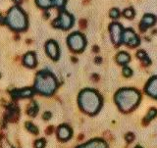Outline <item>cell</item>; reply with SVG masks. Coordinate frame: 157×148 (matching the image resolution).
<instances>
[{
    "mask_svg": "<svg viewBox=\"0 0 157 148\" xmlns=\"http://www.w3.org/2000/svg\"><path fill=\"white\" fill-rule=\"evenodd\" d=\"M78 106L87 115H95L99 112L102 105V98L94 89H83L78 94Z\"/></svg>",
    "mask_w": 157,
    "mask_h": 148,
    "instance_id": "1",
    "label": "cell"
},
{
    "mask_svg": "<svg viewBox=\"0 0 157 148\" xmlns=\"http://www.w3.org/2000/svg\"><path fill=\"white\" fill-rule=\"evenodd\" d=\"M114 100L122 112L129 113L139 105L140 93L135 88H122L116 92Z\"/></svg>",
    "mask_w": 157,
    "mask_h": 148,
    "instance_id": "2",
    "label": "cell"
},
{
    "mask_svg": "<svg viewBox=\"0 0 157 148\" xmlns=\"http://www.w3.org/2000/svg\"><path fill=\"white\" fill-rule=\"evenodd\" d=\"M57 88V81L50 72L43 70L37 73L34 82V89L38 93L49 96Z\"/></svg>",
    "mask_w": 157,
    "mask_h": 148,
    "instance_id": "3",
    "label": "cell"
},
{
    "mask_svg": "<svg viewBox=\"0 0 157 148\" xmlns=\"http://www.w3.org/2000/svg\"><path fill=\"white\" fill-rule=\"evenodd\" d=\"M6 24L12 29L16 32L25 31L28 27L27 16L21 8L14 6L9 10V13L6 18Z\"/></svg>",
    "mask_w": 157,
    "mask_h": 148,
    "instance_id": "4",
    "label": "cell"
},
{
    "mask_svg": "<svg viewBox=\"0 0 157 148\" xmlns=\"http://www.w3.org/2000/svg\"><path fill=\"white\" fill-rule=\"evenodd\" d=\"M67 42H68V46L71 49L73 52H77L80 53L82 52L86 47V38L82 36L81 32H73L72 34L69 36L67 38Z\"/></svg>",
    "mask_w": 157,
    "mask_h": 148,
    "instance_id": "5",
    "label": "cell"
},
{
    "mask_svg": "<svg viewBox=\"0 0 157 148\" xmlns=\"http://www.w3.org/2000/svg\"><path fill=\"white\" fill-rule=\"evenodd\" d=\"M53 27L62 29H69L74 25V18L66 11H61L57 19L52 23Z\"/></svg>",
    "mask_w": 157,
    "mask_h": 148,
    "instance_id": "6",
    "label": "cell"
},
{
    "mask_svg": "<svg viewBox=\"0 0 157 148\" xmlns=\"http://www.w3.org/2000/svg\"><path fill=\"white\" fill-rule=\"evenodd\" d=\"M109 32L111 34L112 42L117 46L122 44V38H123L124 29H123L121 25L119 23H112L109 26Z\"/></svg>",
    "mask_w": 157,
    "mask_h": 148,
    "instance_id": "7",
    "label": "cell"
},
{
    "mask_svg": "<svg viewBox=\"0 0 157 148\" xmlns=\"http://www.w3.org/2000/svg\"><path fill=\"white\" fill-rule=\"evenodd\" d=\"M140 38L136 36V32L132 31V28H127L124 29L123 32V38H122V43H125L126 45L130 47H136L140 45Z\"/></svg>",
    "mask_w": 157,
    "mask_h": 148,
    "instance_id": "8",
    "label": "cell"
},
{
    "mask_svg": "<svg viewBox=\"0 0 157 148\" xmlns=\"http://www.w3.org/2000/svg\"><path fill=\"white\" fill-rule=\"evenodd\" d=\"M45 50L47 55L53 60H57L59 58V47L55 40H49L45 44Z\"/></svg>",
    "mask_w": 157,
    "mask_h": 148,
    "instance_id": "9",
    "label": "cell"
},
{
    "mask_svg": "<svg viewBox=\"0 0 157 148\" xmlns=\"http://www.w3.org/2000/svg\"><path fill=\"white\" fill-rule=\"evenodd\" d=\"M34 94V90L31 87L22 88V89H14L11 92V95L14 99H20V98H29Z\"/></svg>",
    "mask_w": 157,
    "mask_h": 148,
    "instance_id": "10",
    "label": "cell"
},
{
    "mask_svg": "<svg viewBox=\"0 0 157 148\" xmlns=\"http://www.w3.org/2000/svg\"><path fill=\"white\" fill-rule=\"evenodd\" d=\"M73 131L71 127L67 125H61L57 129V136L61 141H67L71 139Z\"/></svg>",
    "mask_w": 157,
    "mask_h": 148,
    "instance_id": "11",
    "label": "cell"
},
{
    "mask_svg": "<svg viewBox=\"0 0 157 148\" xmlns=\"http://www.w3.org/2000/svg\"><path fill=\"white\" fill-rule=\"evenodd\" d=\"M145 93L157 99V77L151 78L145 85Z\"/></svg>",
    "mask_w": 157,
    "mask_h": 148,
    "instance_id": "12",
    "label": "cell"
},
{
    "mask_svg": "<svg viewBox=\"0 0 157 148\" xmlns=\"http://www.w3.org/2000/svg\"><path fill=\"white\" fill-rule=\"evenodd\" d=\"M156 23V17L151 14H146L142 18L141 22L140 24V28L141 32H145L147 28L152 27Z\"/></svg>",
    "mask_w": 157,
    "mask_h": 148,
    "instance_id": "13",
    "label": "cell"
},
{
    "mask_svg": "<svg viewBox=\"0 0 157 148\" xmlns=\"http://www.w3.org/2000/svg\"><path fill=\"white\" fill-rule=\"evenodd\" d=\"M77 148H108V145L104 140L96 139L78 146Z\"/></svg>",
    "mask_w": 157,
    "mask_h": 148,
    "instance_id": "14",
    "label": "cell"
},
{
    "mask_svg": "<svg viewBox=\"0 0 157 148\" xmlns=\"http://www.w3.org/2000/svg\"><path fill=\"white\" fill-rule=\"evenodd\" d=\"M23 64L28 68H34L36 66V58L33 52H28L23 57Z\"/></svg>",
    "mask_w": 157,
    "mask_h": 148,
    "instance_id": "15",
    "label": "cell"
},
{
    "mask_svg": "<svg viewBox=\"0 0 157 148\" xmlns=\"http://www.w3.org/2000/svg\"><path fill=\"white\" fill-rule=\"evenodd\" d=\"M130 60H131L130 54H128L125 51H121L116 55V61H117L118 64H119V65L125 66L130 62Z\"/></svg>",
    "mask_w": 157,
    "mask_h": 148,
    "instance_id": "16",
    "label": "cell"
},
{
    "mask_svg": "<svg viewBox=\"0 0 157 148\" xmlns=\"http://www.w3.org/2000/svg\"><path fill=\"white\" fill-rule=\"evenodd\" d=\"M136 57L140 59V60L142 61V63L144 64V65L148 66L150 65V59L148 58V56H147V54L144 51V50H139L136 52Z\"/></svg>",
    "mask_w": 157,
    "mask_h": 148,
    "instance_id": "17",
    "label": "cell"
},
{
    "mask_svg": "<svg viewBox=\"0 0 157 148\" xmlns=\"http://www.w3.org/2000/svg\"><path fill=\"white\" fill-rule=\"evenodd\" d=\"M37 112H38V106L36 104V102L33 101L28 108V114L31 117H36Z\"/></svg>",
    "mask_w": 157,
    "mask_h": 148,
    "instance_id": "18",
    "label": "cell"
},
{
    "mask_svg": "<svg viewBox=\"0 0 157 148\" xmlns=\"http://www.w3.org/2000/svg\"><path fill=\"white\" fill-rule=\"evenodd\" d=\"M156 116H157V110L155 108H151V109L147 112V114L144 118V123L145 124H148V123L153 120Z\"/></svg>",
    "mask_w": 157,
    "mask_h": 148,
    "instance_id": "19",
    "label": "cell"
},
{
    "mask_svg": "<svg viewBox=\"0 0 157 148\" xmlns=\"http://www.w3.org/2000/svg\"><path fill=\"white\" fill-rule=\"evenodd\" d=\"M36 3L42 9H48L52 6V0H36Z\"/></svg>",
    "mask_w": 157,
    "mask_h": 148,
    "instance_id": "20",
    "label": "cell"
},
{
    "mask_svg": "<svg viewBox=\"0 0 157 148\" xmlns=\"http://www.w3.org/2000/svg\"><path fill=\"white\" fill-rule=\"evenodd\" d=\"M135 10L132 8H127L123 11V16L127 19H132L135 17Z\"/></svg>",
    "mask_w": 157,
    "mask_h": 148,
    "instance_id": "21",
    "label": "cell"
},
{
    "mask_svg": "<svg viewBox=\"0 0 157 148\" xmlns=\"http://www.w3.org/2000/svg\"><path fill=\"white\" fill-rule=\"evenodd\" d=\"M26 127H27V130L29 132H32V134H33V135H37L38 134V129L31 122H27L26 123Z\"/></svg>",
    "mask_w": 157,
    "mask_h": 148,
    "instance_id": "22",
    "label": "cell"
},
{
    "mask_svg": "<svg viewBox=\"0 0 157 148\" xmlns=\"http://www.w3.org/2000/svg\"><path fill=\"white\" fill-rule=\"evenodd\" d=\"M67 2V0H52V6L59 8V9H62L65 4Z\"/></svg>",
    "mask_w": 157,
    "mask_h": 148,
    "instance_id": "23",
    "label": "cell"
},
{
    "mask_svg": "<svg viewBox=\"0 0 157 148\" xmlns=\"http://www.w3.org/2000/svg\"><path fill=\"white\" fill-rule=\"evenodd\" d=\"M120 15H121V13H120V11L118 10L117 8H112L111 10H110V12H109V16H110V18H112V19H114V20H116V19H118L120 17Z\"/></svg>",
    "mask_w": 157,
    "mask_h": 148,
    "instance_id": "24",
    "label": "cell"
},
{
    "mask_svg": "<svg viewBox=\"0 0 157 148\" xmlns=\"http://www.w3.org/2000/svg\"><path fill=\"white\" fill-rule=\"evenodd\" d=\"M122 74L124 75V77L130 78L132 76V69L128 66H124V68H123V70H122Z\"/></svg>",
    "mask_w": 157,
    "mask_h": 148,
    "instance_id": "25",
    "label": "cell"
},
{
    "mask_svg": "<svg viewBox=\"0 0 157 148\" xmlns=\"http://www.w3.org/2000/svg\"><path fill=\"white\" fill-rule=\"evenodd\" d=\"M45 140L43 139H37L36 142H34V148H44L45 146Z\"/></svg>",
    "mask_w": 157,
    "mask_h": 148,
    "instance_id": "26",
    "label": "cell"
},
{
    "mask_svg": "<svg viewBox=\"0 0 157 148\" xmlns=\"http://www.w3.org/2000/svg\"><path fill=\"white\" fill-rule=\"evenodd\" d=\"M0 143H1V148H12V146L10 145L8 140L5 139V137H2V139H0Z\"/></svg>",
    "mask_w": 157,
    "mask_h": 148,
    "instance_id": "27",
    "label": "cell"
},
{
    "mask_svg": "<svg viewBox=\"0 0 157 148\" xmlns=\"http://www.w3.org/2000/svg\"><path fill=\"white\" fill-rule=\"evenodd\" d=\"M125 139L128 143H131V142L135 140V135L132 134V132H128V134L125 135Z\"/></svg>",
    "mask_w": 157,
    "mask_h": 148,
    "instance_id": "28",
    "label": "cell"
},
{
    "mask_svg": "<svg viewBox=\"0 0 157 148\" xmlns=\"http://www.w3.org/2000/svg\"><path fill=\"white\" fill-rule=\"evenodd\" d=\"M51 113L50 112H45V113H44V114H43V116H42V118H43V120H49V119H50V118H51Z\"/></svg>",
    "mask_w": 157,
    "mask_h": 148,
    "instance_id": "29",
    "label": "cell"
},
{
    "mask_svg": "<svg viewBox=\"0 0 157 148\" xmlns=\"http://www.w3.org/2000/svg\"><path fill=\"white\" fill-rule=\"evenodd\" d=\"M5 23H6V20H5V19L2 17V15L0 14V24H1V25H4Z\"/></svg>",
    "mask_w": 157,
    "mask_h": 148,
    "instance_id": "30",
    "label": "cell"
},
{
    "mask_svg": "<svg viewBox=\"0 0 157 148\" xmlns=\"http://www.w3.org/2000/svg\"><path fill=\"white\" fill-rule=\"evenodd\" d=\"M52 131H53V127H48V131H46V134H47V135H50Z\"/></svg>",
    "mask_w": 157,
    "mask_h": 148,
    "instance_id": "31",
    "label": "cell"
},
{
    "mask_svg": "<svg viewBox=\"0 0 157 148\" xmlns=\"http://www.w3.org/2000/svg\"><path fill=\"white\" fill-rule=\"evenodd\" d=\"M95 59H96V60H95V62H96V63H100V62H101V58H99V57H96Z\"/></svg>",
    "mask_w": 157,
    "mask_h": 148,
    "instance_id": "32",
    "label": "cell"
},
{
    "mask_svg": "<svg viewBox=\"0 0 157 148\" xmlns=\"http://www.w3.org/2000/svg\"><path fill=\"white\" fill-rule=\"evenodd\" d=\"M13 1H14L15 3L19 4V3H21V2H22V0H13Z\"/></svg>",
    "mask_w": 157,
    "mask_h": 148,
    "instance_id": "33",
    "label": "cell"
},
{
    "mask_svg": "<svg viewBox=\"0 0 157 148\" xmlns=\"http://www.w3.org/2000/svg\"><path fill=\"white\" fill-rule=\"evenodd\" d=\"M135 148H141L140 146H136V147H135Z\"/></svg>",
    "mask_w": 157,
    "mask_h": 148,
    "instance_id": "34",
    "label": "cell"
}]
</instances>
